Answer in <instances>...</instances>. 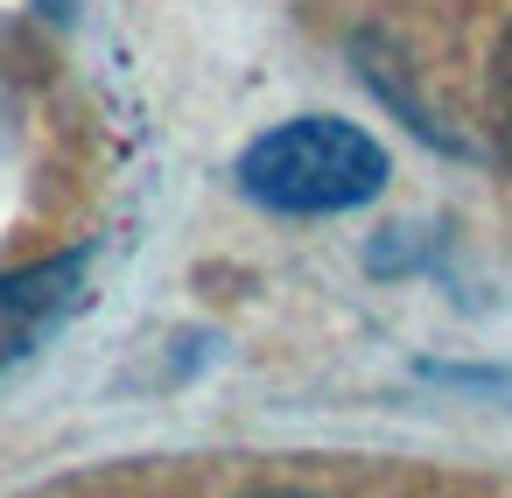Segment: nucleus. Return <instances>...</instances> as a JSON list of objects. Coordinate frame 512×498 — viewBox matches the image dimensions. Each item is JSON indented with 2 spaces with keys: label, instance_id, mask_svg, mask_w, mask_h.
Returning a JSON list of instances; mask_svg holds the SVG:
<instances>
[{
  "label": "nucleus",
  "instance_id": "obj_2",
  "mask_svg": "<svg viewBox=\"0 0 512 498\" xmlns=\"http://www.w3.org/2000/svg\"><path fill=\"white\" fill-rule=\"evenodd\" d=\"M85 281V253H57V260H36V267H15L0 274V365L36 351L71 309H78V288Z\"/></svg>",
  "mask_w": 512,
  "mask_h": 498
},
{
  "label": "nucleus",
  "instance_id": "obj_4",
  "mask_svg": "<svg viewBox=\"0 0 512 498\" xmlns=\"http://www.w3.org/2000/svg\"><path fill=\"white\" fill-rule=\"evenodd\" d=\"M29 8L50 15V22H71V15H78V0H29Z\"/></svg>",
  "mask_w": 512,
  "mask_h": 498
},
{
  "label": "nucleus",
  "instance_id": "obj_1",
  "mask_svg": "<svg viewBox=\"0 0 512 498\" xmlns=\"http://www.w3.org/2000/svg\"><path fill=\"white\" fill-rule=\"evenodd\" d=\"M386 183V155L372 134H358L351 120H288L274 134H260L246 155H239V190L267 211H295V218H316V211H351L365 197H379Z\"/></svg>",
  "mask_w": 512,
  "mask_h": 498
},
{
  "label": "nucleus",
  "instance_id": "obj_3",
  "mask_svg": "<svg viewBox=\"0 0 512 498\" xmlns=\"http://www.w3.org/2000/svg\"><path fill=\"white\" fill-rule=\"evenodd\" d=\"M484 120H491V141H498V155L512 162V29L498 36V50H491V71H484Z\"/></svg>",
  "mask_w": 512,
  "mask_h": 498
}]
</instances>
